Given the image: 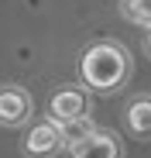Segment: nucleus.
I'll use <instances>...</instances> for the list:
<instances>
[{
    "label": "nucleus",
    "instance_id": "nucleus-2",
    "mask_svg": "<svg viewBox=\"0 0 151 158\" xmlns=\"http://www.w3.org/2000/svg\"><path fill=\"white\" fill-rule=\"evenodd\" d=\"M86 114H89V93L83 86H76V83L59 86L52 96H48V117H52L59 127H65L72 120H83Z\"/></svg>",
    "mask_w": 151,
    "mask_h": 158
},
{
    "label": "nucleus",
    "instance_id": "nucleus-3",
    "mask_svg": "<svg viewBox=\"0 0 151 158\" xmlns=\"http://www.w3.org/2000/svg\"><path fill=\"white\" fill-rule=\"evenodd\" d=\"M62 148H65V138L55 120H41L28 127V134H24V155L28 158H55Z\"/></svg>",
    "mask_w": 151,
    "mask_h": 158
},
{
    "label": "nucleus",
    "instance_id": "nucleus-4",
    "mask_svg": "<svg viewBox=\"0 0 151 158\" xmlns=\"http://www.w3.org/2000/svg\"><path fill=\"white\" fill-rule=\"evenodd\" d=\"M69 158H124V148H120L117 134L93 127L89 134L69 144Z\"/></svg>",
    "mask_w": 151,
    "mask_h": 158
},
{
    "label": "nucleus",
    "instance_id": "nucleus-5",
    "mask_svg": "<svg viewBox=\"0 0 151 158\" xmlns=\"http://www.w3.org/2000/svg\"><path fill=\"white\" fill-rule=\"evenodd\" d=\"M31 117V93L21 86H4L0 89V124L4 127H21Z\"/></svg>",
    "mask_w": 151,
    "mask_h": 158
},
{
    "label": "nucleus",
    "instance_id": "nucleus-8",
    "mask_svg": "<svg viewBox=\"0 0 151 158\" xmlns=\"http://www.w3.org/2000/svg\"><path fill=\"white\" fill-rule=\"evenodd\" d=\"M148 31H151V28H148ZM148 55H151V35H148Z\"/></svg>",
    "mask_w": 151,
    "mask_h": 158
},
{
    "label": "nucleus",
    "instance_id": "nucleus-7",
    "mask_svg": "<svg viewBox=\"0 0 151 158\" xmlns=\"http://www.w3.org/2000/svg\"><path fill=\"white\" fill-rule=\"evenodd\" d=\"M120 10L127 21L141 24V28H151V0H120Z\"/></svg>",
    "mask_w": 151,
    "mask_h": 158
},
{
    "label": "nucleus",
    "instance_id": "nucleus-1",
    "mask_svg": "<svg viewBox=\"0 0 151 158\" xmlns=\"http://www.w3.org/2000/svg\"><path fill=\"white\" fill-rule=\"evenodd\" d=\"M127 76H131V55L113 41H96L93 48H86L79 62L83 86L96 93H113L117 86L127 83Z\"/></svg>",
    "mask_w": 151,
    "mask_h": 158
},
{
    "label": "nucleus",
    "instance_id": "nucleus-6",
    "mask_svg": "<svg viewBox=\"0 0 151 158\" xmlns=\"http://www.w3.org/2000/svg\"><path fill=\"white\" fill-rule=\"evenodd\" d=\"M124 124H127V131L137 141H151V96H134L127 103Z\"/></svg>",
    "mask_w": 151,
    "mask_h": 158
}]
</instances>
